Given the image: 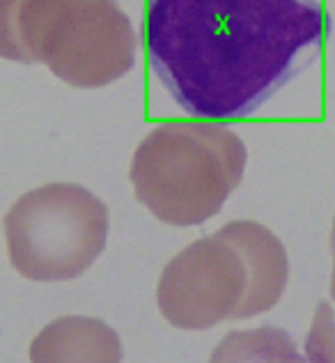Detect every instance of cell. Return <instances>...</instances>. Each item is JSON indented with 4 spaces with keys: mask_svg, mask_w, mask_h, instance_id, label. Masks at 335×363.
<instances>
[{
    "mask_svg": "<svg viewBox=\"0 0 335 363\" xmlns=\"http://www.w3.org/2000/svg\"><path fill=\"white\" fill-rule=\"evenodd\" d=\"M317 0H147L149 67L198 120L253 116L322 51Z\"/></svg>",
    "mask_w": 335,
    "mask_h": 363,
    "instance_id": "obj_1",
    "label": "cell"
},
{
    "mask_svg": "<svg viewBox=\"0 0 335 363\" xmlns=\"http://www.w3.org/2000/svg\"><path fill=\"white\" fill-rule=\"evenodd\" d=\"M248 150L212 120L161 122L138 143L129 179L136 200L161 223L193 228L223 209L242 184Z\"/></svg>",
    "mask_w": 335,
    "mask_h": 363,
    "instance_id": "obj_2",
    "label": "cell"
},
{
    "mask_svg": "<svg viewBox=\"0 0 335 363\" xmlns=\"http://www.w3.org/2000/svg\"><path fill=\"white\" fill-rule=\"evenodd\" d=\"M16 26L30 62L72 88H106L136 65L138 37L120 0H21Z\"/></svg>",
    "mask_w": 335,
    "mask_h": 363,
    "instance_id": "obj_3",
    "label": "cell"
},
{
    "mask_svg": "<svg viewBox=\"0 0 335 363\" xmlns=\"http://www.w3.org/2000/svg\"><path fill=\"white\" fill-rule=\"evenodd\" d=\"M7 255L28 281L83 276L108 244L106 203L76 182H49L18 196L3 218Z\"/></svg>",
    "mask_w": 335,
    "mask_h": 363,
    "instance_id": "obj_4",
    "label": "cell"
},
{
    "mask_svg": "<svg viewBox=\"0 0 335 363\" xmlns=\"http://www.w3.org/2000/svg\"><path fill=\"white\" fill-rule=\"evenodd\" d=\"M248 290L242 253L218 235L188 244L164 267L157 303L172 327L200 331L234 320Z\"/></svg>",
    "mask_w": 335,
    "mask_h": 363,
    "instance_id": "obj_5",
    "label": "cell"
},
{
    "mask_svg": "<svg viewBox=\"0 0 335 363\" xmlns=\"http://www.w3.org/2000/svg\"><path fill=\"white\" fill-rule=\"evenodd\" d=\"M216 235L242 253L248 269V290L234 320L255 318L271 311L283 299L290 281V257L278 235L251 218L229 221Z\"/></svg>",
    "mask_w": 335,
    "mask_h": 363,
    "instance_id": "obj_6",
    "label": "cell"
},
{
    "mask_svg": "<svg viewBox=\"0 0 335 363\" xmlns=\"http://www.w3.org/2000/svg\"><path fill=\"white\" fill-rule=\"evenodd\" d=\"M28 354L30 363H122L124 347L103 320L67 315L37 333Z\"/></svg>",
    "mask_w": 335,
    "mask_h": 363,
    "instance_id": "obj_7",
    "label": "cell"
},
{
    "mask_svg": "<svg viewBox=\"0 0 335 363\" xmlns=\"http://www.w3.org/2000/svg\"><path fill=\"white\" fill-rule=\"evenodd\" d=\"M209 363H305L285 329L257 327L229 331L212 352Z\"/></svg>",
    "mask_w": 335,
    "mask_h": 363,
    "instance_id": "obj_8",
    "label": "cell"
},
{
    "mask_svg": "<svg viewBox=\"0 0 335 363\" xmlns=\"http://www.w3.org/2000/svg\"><path fill=\"white\" fill-rule=\"evenodd\" d=\"M305 357L308 363H335V315L327 301L314 308L312 327L305 338Z\"/></svg>",
    "mask_w": 335,
    "mask_h": 363,
    "instance_id": "obj_9",
    "label": "cell"
},
{
    "mask_svg": "<svg viewBox=\"0 0 335 363\" xmlns=\"http://www.w3.org/2000/svg\"><path fill=\"white\" fill-rule=\"evenodd\" d=\"M18 3L21 0H0V58L30 65L18 37Z\"/></svg>",
    "mask_w": 335,
    "mask_h": 363,
    "instance_id": "obj_10",
    "label": "cell"
},
{
    "mask_svg": "<svg viewBox=\"0 0 335 363\" xmlns=\"http://www.w3.org/2000/svg\"><path fill=\"white\" fill-rule=\"evenodd\" d=\"M331 297L335 301V253H333V272H331Z\"/></svg>",
    "mask_w": 335,
    "mask_h": 363,
    "instance_id": "obj_11",
    "label": "cell"
},
{
    "mask_svg": "<svg viewBox=\"0 0 335 363\" xmlns=\"http://www.w3.org/2000/svg\"><path fill=\"white\" fill-rule=\"evenodd\" d=\"M331 251L335 253V218H333V228H331Z\"/></svg>",
    "mask_w": 335,
    "mask_h": 363,
    "instance_id": "obj_12",
    "label": "cell"
}]
</instances>
